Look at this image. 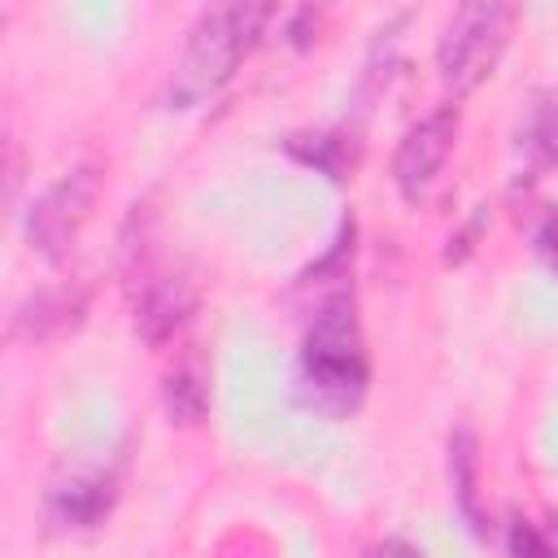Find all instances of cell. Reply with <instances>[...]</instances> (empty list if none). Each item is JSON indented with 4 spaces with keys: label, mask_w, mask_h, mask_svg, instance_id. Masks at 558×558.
Wrapping results in <instances>:
<instances>
[{
    "label": "cell",
    "mask_w": 558,
    "mask_h": 558,
    "mask_svg": "<svg viewBox=\"0 0 558 558\" xmlns=\"http://www.w3.org/2000/svg\"><path fill=\"white\" fill-rule=\"evenodd\" d=\"M371 366H366V344L362 327L353 314V296L336 292L318 301L305 340H301V392L314 410L340 418L349 414L362 392H366Z\"/></svg>",
    "instance_id": "1"
},
{
    "label": "cell",
    "mask_w": 558,
    "mask_h": 558,
    "mask_svg": "<svg viewBox=\"0 0 558 558\" xmlns=\"http://www.w3.org/2000/svg\"><path fill=\"white\" fill-rule=\"evenodd\" d=\"M270 9L266 4H214L201 9L192 22L183 52L170 70V100L174 105H201L209 100L244 61V52L257 44Z\"/></svg>",
    "instance_id": "2"
},
{
    "label": "cell",
    "mask_w": 558,
    "mask_h": 558,
    "mask_svg": "<svg viewBox=\"0 0 558 558\" xmlns=\"http://www.w3.org/2000/svg\"><path fill=\"white\" fill-rule=\"evenodd\" d=\"M510 22H514L510 4H462L445 22L440 44H436V70L449 92L462 96L493 74L497 57L506 52Z\"/></svg>",
    "instance_id": "3"
},
{
    "label": "cell",
    "mask_w": 558,
    "mask_h": 558,
    "mask_svg": "<svg viewBox=\"0 0 558 558\" xmlns=\"http://www.w3.org/2000/svg\"><path fill=\"white\" fill-rule=\"evenodd\" d=\"M96 196H100V166L96 161H78L65 174H57L39 192V201L26 209V240H31V248L44 253L48 262H61L74 248L83 222L92 218Z\"/></svg>",
    "instance_id": "4"
},
{
    "label": "cell",
    "mask_w": 558,
    "mask_h": 558,
    "mask_svg": "<svg viewBox=\"0 0 558 558\" xmlns=\"http://www.w3.org/2000/svg\"><path fill=\"white\" fill-rule=\"evenodd\" d=\"M453 135H458V109L453 105H436L432 113H423L397 144L392 153V183L405 201H418L436 174L445 170L449 153H453Z\"/></svg>",
    "instance_id": "5"
},
{
    "label": "cell",
    "mask_w": 558,
    "mask_h": 558,
    "mask_svg": "<svg viewBox=\"0 0 558 558\" xmlns=\"http://www.w3.org/2000/svg\"><path fill=\"white\" fill-rule=\"evenodd\" d=\"M87 314V288L78 279H65V283H48V288H35L31 296H22L9 314V331L26 344H48L65 331H74Z\"/></svg>",
    "instance_id": "6"
},
{
    "label": "cell",
    "mask_w": 558,
    "mask_h": 558,
    "mask_svg": "<svg viewBox=\"0 0 558 558\" xmlns=\"http://www.w3.org/2000/svg\"><path fill=\"white\" fill-rule=\"evenodd\" d=\"M558 166V92H536L514 126V183L532 187Z\"/></svg>",
    "instance_id": "7"
},
{
    "label": "cell",
    "mask_w": 558,
    "mask_h": 558,
    "mask_svg": "<svg viewBox=\"0 0 558 558\" xmlns=\"http://www.w3.org/2000/svg\"><path fill=\"white\" fill-rule=\"evenodd\" d=\"M192 283L183 275H157L144 279V292L135 301V327L148 344H161L166 336H174V327H183V318L192 314Z\"/></svg>",
    "instance_id": "8"
},
{
    "label": "cell",
    "mask_w": 558,
    "mask_h": 558,
    "mask_svg": "<svg viewBox=\"0 0 558 558\" xmlns=\"http://www.w3.org/2000/svg\"><path fill=\"white\" fill-rule=\"evenodd\" d=\"M449 475H453L458 510L466 514V523L475 532H484V510H480V449H475V436L466 427H458L449 436Z\"/></svg>",
    "instance_id": "9"
},
{
    "label": "cell",
    "mask_w": 558,
    "mask_h": 558,
    "mask_svg": "<svg viewBox=\"0 0 558 558\" xmlns=\"http://www.w3.org/2000/svg\"><path fill=\"white\" fill-rule=\"evenodd\" d=\"M161 397H166L170 418H179V423H196V418H205V410H209V375H205V366H201L196 357L179 362V366L166 375Z\"/></svg>",
    "instance_id": "10"
},
{
    "label": "cell",
    "mask_w": 558,
    "mask_h": 558,
    "mask_svg": "<svg viewBox=\"0 0 558 558\" xmlns=\"http://www.w3.org/2000/svg\"><path fill=\"white\" fill-rule=\"evenodd\" d=\"M48 506H52V514H57L61 523L87 527V523H96V519L105 514V506H109V480H74V484H61V488H52Z\"/></svg>",
    "instance_id": "11"
},
{
    "label": "cell",
    "mask_w": 558,
    "mask_h": 558,
    "mask_svg": "<svg viewBox=\"0 0 558 558\" xmlns=\"http://www.w3.org/2000/svg\"><path fill=\"white\" fill-rule=\"evenodd\" d=\"M506 554L510 558H558V536L532 519H514L506 532Z\"/></svg>",
    "instance_id": "12"
},
{
    "label": "cell",
    "mask_w": 558,
    "mask_h": 558,
    "mask_svg": "<svg viewBox=\"0 0 558 558\" xmlns=\"http://www.w3.org/2000/svg\"><path fill=\"white\" fill-rule=\"evenodd\" d=\"M314 144H305L301 135H292L288 140V148L301 157V161H310V166H318L323 174H331V179H344V144L336 140V135H310Z\"/></svg>",
    "instance_id": "13"
},
{
    "label": "cell",
    "mask_w": 558,
    "mask_h": 558,
    "mask_svg": "<svg viewBox=\"0 0 558 558\" xmlns=\"http://www.w3.org/2000/svg\"><path fill=\"white\" fill-rule=\"evenodd\" d=\"M536 248H541V257H545L549 266H558V214H549L545 227L536 231Z\"/></svg>",
    "instance_id": "14"
},
{
    "label": "cell",
    "mask_w": 558,
    "mask_h": 558,
    "mask_svg": "<svg viewBox=\"0 0 558 558\" xmlns=\"http://www.w3.org/2000/svg\"><path fill=\"white\" fill-rule=\"evenodd\" d=\"M371 558H423V549H414V545L401 541V536H388V541H379V545L371 549Z\"/></svg>",
    "instance_id": "15"
}]
</instances>
